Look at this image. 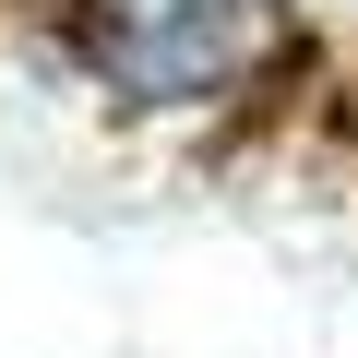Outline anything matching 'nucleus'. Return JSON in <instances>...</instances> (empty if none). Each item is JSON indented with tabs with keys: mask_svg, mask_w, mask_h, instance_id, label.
Returning a JSON list of instances; mask_svg holds the SVG:
<instances>
[{
	"mask_svg": "<svg viewBox=\"0 0 358 358\" xmlns=\"http://www.w3.org/2000/svg\"><path fill=\"white\" fill-rule=\"evenodd\" d=\"M84 48L120 96H215L239 60V0H96Z\"/></svg>",
	"mask_w": 358,
	"mask_h": 358,
	"instance_id": "obj_1",
	"label": "nucleus"
}]
</instances>
